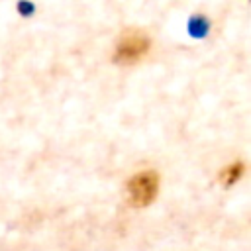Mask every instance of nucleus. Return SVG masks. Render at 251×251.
<instances>
[{"label": "nucleus", "instance_id": "1", "mask_svg": "<svg viewBox=\"0 0 251 251\" xmlns=\"http://www.w3.org/2000/svg\"><path fill=\"white\" fill-rule=\"evenodd\" d=\"M159 190V175L155 171H143L129 178L127 192L133 206H149Z\"/></svg>", "mask_w": 251, "mask_h": 251}, {"label": "nucleus", "instance_id": "2", "mask_svg": "<svg viewBox=\"0 0 251 251\" xmlns=\"http://www.w3.org/2000/svg\"><path fill=\"white\" fill-rule=\"evenodd\" d=\"M149 49V39L139 31H127L116 45L114 61L116 63H135Z\"/></svg>", "mask_w": 251, "mask_h": 251}, {"label": "nucleus", "instance_id": "3", "mask_svg": "<svg viewBox=\"0 0 251 251\" xmlns=\"http://www.w3.org/2000/svg\"><path fill=\"white\" fill-rule=\"evenodd\" d=\"M241 173H243V165H241V163H233V165H229L226 171L220 173V178H222V182H224L226 186H229V184H233V182L241 176Z\"/></svg>", "mask_w": 251, "mask_h": 251}, {"label": "nucleus", "instance_id": "4", "mask_svg": "<svg viewBox=\"0 0 251 251\" xmlns=\"http://www.w3.org/2000/svg\"><path fill=\"white\" fill-rule=\"evenodd\" d=\"M188 27H190V31L194 33V35H204L206 33V22H204V18H192L190 20V24H188Z\"/></svg>", "mask_w": 251, "mask_h": 251}, {"label": "nucleus", "instance_id": "5", "mask_svg": "<svg viewBox=\"0 0 251 251\" xmlns=\"http://www.w3.org/2000/svg\"><path fill=\"white\" fill-rule=\"evenodd\" d=\"M20 8H22V10H25V12H33V6H27V4H22Z\"/></svg>", "mask_w": 251, "mask_h": 251}]
</instances>
